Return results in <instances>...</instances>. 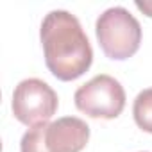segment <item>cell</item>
Listing matches in <instances>:
<instances>
[{"instance_id":"cell-1","label":"cell","mask_w":152,"mask_h":152,"mask_svg":"<svg viewBox=\"0 0 152 152\" xmlns=\"http://www.w3.org/2000/svg\"><path fill=\"white\" fill-rule=\"evenodd\" d=\"M45 64L59 81H75L88 72L93 61L90 39L72 13L64 9L50 11L39 29Z\"/></svg>"},{"instance_id":"cell-2","label":"cell","mask_w":152,"mask_h":152,"mask_svg":"<svg viewBox=\"0 0 152 152\" xmlns=\"http://www.w3.org/2000/svg\"><path fill=\"white\" fill-rule=\"evenodd\" d=\"M95 32L102 52L115 61L129 59L141 43L140 22L122 6L106 9L97 18Z\"/></svg>"},{"instance_id":"cell-3","label":"cell","mask_w":152,"mask_h":152,"mask_svg":"<svg viewBox=\"0 0 152 152\" xmlns=\"http://www.w3.org/2000/svg\"><path fill=\"white\" fill-rule=\"evenodd\" d=\"M73 100L77 109L84 115L91 118L111 120L124 111L125 91L115 77L100 73L75 91Z\"/></svg>"},{"instance_id":"cell-4","label":"cell","mask_w":152,"mask_h":152,"mask_svg":"<svg viewBox=\"0 0 152 152\" xmlns=\"http://www.w3.org/2000/svg\"><path fill=\"white\" fill-rule=\"evenodd\" d=\"M56 91L41 79H23L13 91V115L23 125L34 127L47 124L57 111Z\"/></svg>"},{"instance_id":"cell-5","label":"cell","mask_w":152,"mask_h":152,"mask_svg":"<svg viewBox=\"0 0 152 152\" xmlns=\"http://www.w3.org/2000/svg\"><path fill=\"white\" fill-rule=\"evenodd\" d=\"M43 140L47 152H81L90 140V127L77 116H63L45 124Z\"/></svg>"},{"instance_id":"cell-6","label":"cell","mask_w":152,"mask_h":152,"mask_svg":"<svg viewBox=\"0 0 152 152\" xmlns=\"http://www.w3.org/2000/svg\"><path fill=\"white\" fill-rule=\"evenodd\" d=\"M132 115H134L136 125L141 131L152 134V88H147L136 95Z\"/></svg>"},{"instance_id":"cell-7","label":"cell","mask_w":152,"mask_h":152,"mask_svg":"<svg viewBox=\"0 0 152 152\" xmlns=\"http://www.w3.org/2000/svg\"><path fill=\"white\" fill-rule=\"evenodd\" d=\"M136 7L140 9V11H143L147 16H150L152 18V0H147V2H136Z\"/></svg>"}]
</instances>
